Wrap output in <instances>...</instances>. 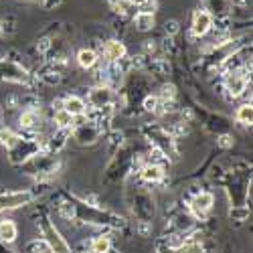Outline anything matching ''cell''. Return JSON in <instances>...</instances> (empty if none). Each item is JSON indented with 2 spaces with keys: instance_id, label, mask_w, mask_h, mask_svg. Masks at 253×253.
I'll return each mask as SVG.
<instances>
[{
  "instance_id": "cell-24",
  "label": "cell",
  "mask_w": 253,
  "mask_h": 253,
  "mask_svg": "<svg viewBox=\"0 0 253 253\" xmlns=\"http://www.w3.org/2000/svg\"><path fill=\"white\" fill-rule=\"evenodd\" d=\"M166 31H170V33H176V23L172 20V23H168L166 25Z\"/></svg>"
},
{
  "instance_id": "cell-2",
  "label": "cell",
  "mask_w": 253,
  "mask_h": 253,
  "mask_svg": "<svg viewBox=\"0 0 253 253\" xmlns=\"http://www.w3.org/2000/svg\"><path fill=\"white\" fill-rule=\"evenodd\" d=\"M213 203H215V197L213 195H211V193H201V195H197L191 201V209H193V213L197 217H205L209 211H211V207H213Z\"/></svg>"
},
{
  "instance_id": "cell-8",
  "label": "cell",
  "mask_w": 253,
  "mask_h": 253,
  "mask_svg": "<svg viewBox=\"0 0 253 253\" xmlns=\"http://www.w3.org/2000/svg\"><path fill=\"white\" fill-rule=\"evenodd\" d=\"M16 237H18V229H16L14 221H10V219L0 221V241H4V243H14Z\"/></svg>"
},
{
  "instance_id": "cell-10",
  "label": "cell",
  "mask_w": 253,
  "mask_h": 253,
  "mask_svg": "<svg viewBox=\"0 0 253 253\" xmlns=\"http://www.w3.org/2000/svg\"><path fill=\"white\" fill-rule=\"evenodd\" d=\"M63 110H65L67 114H71L73 118L81 116L83 112H85V101H83L81 97H77V95H69L65 99V103H63Z\"/></svg>"
},
{
  "instance_id": "cell-1",
  "label": "cell",
  "mask_w": 253,
  "mask_h": 253,
  "mask_svg": "<svg viewBox=\"0 0 253 253\" xmlns=\"http://www.w3.org/2000/svg\"><path fill=\"white\" fill-rule=\"evenodd\" d=\"M33 201L31 191H10V193H0V211H12L18 207H25Z\"/></svg>"
},
{
  "instance_id": "cell-9",
  "label": "cell",
  "mask_w": 253,
  "mask_h": 253,
  "mask_svg": "<svg viewBox=\"0 0 253 253\" xmlns=\"http://www.w3.org/2000/svg\"><path fill=\"white\" fill-rule=\"evenodd\" d=\"M140 176L146 182H160L162 176H164V170H162V166H158V164H146L140 170Z\"/></svg>"
},
{
  "instance_id": "cell-6",
  "label": "cell",
  "mask_w": 253,
  "mask_h": 253,
  "mask_svg": "<svg viewBox=\"0 0 253 253\" xmlns=\"http://www.w3.org/2000/svg\"><path fill=\"white\" fill-rule=\"evenodd\" d=\"M112 101V89L110 87H95L89 91V103L93 108H103Z\"/></svg>"
},
{
  "instance_id": "cell-4",
  "label": "cell",
  "mask_w": 253,
  "mask_h": 253,
  "mask_svg": "<svg viewBox=\"0 0 253 253\" xmlns=\"http://www.w3.org/2000/svg\"><path fill=\"white\" fill-rule=\"evenodd\" d=\"M0 77L4 79H12V81H27V71L20 69L16 63H10V61H2L0 63Z\"/></svg>"
},
{
  "instance_id": "cell-5",
  "label": "cell",
  "mask_w": 253,
  "mask_h": 253,
  "mask_svg": "<svg viewBox=\"0 0 253 253\" xmlns=\"http://www.w3.org/2000/svg\"><path fill=\"white\" fill-rule=\"evenodd\" d=\"M225 87H227V91H229L231 95L237 97V95H241V93L245 91V87H247V79H245L243 75H239V73H231V75L227 77Z\"/></svg>"
},
{
  "instance_id": "cell-16",
  "label": "cell",
  "mask_w": 253,
  "mask_h": 253,
  "mask_svg": "<svg viewBox=\"0 0 253 253\" xmlns=\"http://www.w3.org/2000/svg\"><path fill=\"white\" fill-rule=\"evenodd\" d=\"M18 136L14 134V132H10V130H0V146H6V148H14V146L18 144Z\"/></svg>"
},
{
  "instance_id": "cell-21",
  "label": "cell",
  "mask_w": 253,
  "mask_h": 253,
  "mask_svg": "<svg viewBox=\"0 0 253 253\" xmlns=\"http://www.w3.org/2000/svg\"><path fill=\"white\" fill-rule=\"evenodd\" d=\"M158 108V97H154V95H148L144 99V110L146 112H154Z\"/></svg>"
},
{
  "instance_id": "cell-11",
  "label": "cell",
  "mask_w": 253,
  "mask_h": 253,
  "mask_svg": "<svg viewBox=\"0 0 253 253\" xmlns=\"http://www.w3.org/2000/svg\"><path fill=\"white\" fill-rule=\"evenodd\" d=\"M47 243L51 245V249H55V253H69V247L65 245V241L59 237V233L53 227L47 229Z\"/></svg>"
},
{
  "instance_id": "cell-25",
  "label": "cell",
  "mask_w": 253,
  "mask_h": 253,
  "mask_svg": "<svg viewBox=\"0 0 253 253\" xmlns=\"http://www.w3.org/2000/svg\"><path fill=\"white\" fill-rule=\"evenodd\" d=\"M221 146H231V138L229 136H223L221 138Z\"/></svg>"
},
{
  "instance_id": "cell-15",
  "label": "cell",
  "mask_w": 253,
  "mask_h": 253,
  "mask_svg": "<svg viewBox=\"0 0 253 253\" xmlns=\"http://www.w3.org/2000/svg\"><path fill=\"white\" fill-rule=\"evenodd\" d=\"M110 249H112V241H110V237H95L93 241H91V251L93 253H110Z\"/></svg>"
},
{
  "instance_id": "cell-14",
  "label": "cell",
  "mask_w": 253,
  "mask_h": 253,
  "mask_svg": "<svg viewBox=\"0 0 253 253\" xmlns=\"http://www.w3.org/2000/svg\"><path fill=\"white\" fill-rule=\"evenodd\" d=\"M134 23H136L138 31H150L154 27V14L152 12H138Z\"/></svg>"
},
{
  "instance_id": "cell-3",
  "label": "cell",
  "mask_w": 253,
  "mask_h": 253,
  "mask_svg": "<svg viewBox=\"0 0 253 253\" xmlns=\"http://www.w3.org/2000/svg\"><path fill=\"white\" fill-rule=\"evenodd\" d=\"M211 27H213V16H211V12L207 10H199L193 18V33L197 37H203L211 31Z\"/></svg>"
},
{
  "instance_id": "cell-18",
  "label": "cell",
  "mask_w": 253,
  "mask_h": 253,
  "mask_svg": "<svg viewBox=\"0 0 253 253\" xmlns=\"http://www.w3.org/2000/svg\"><path fill=\"white\" fill-rule=\"evenodd\" d=\"M55 124L59 126V128H67V126H71L73 124V116L71 114H67L65 110H57L55 112Z\"/></svg>"
},
{
  "instance_id": "cell-20",
  "label": "cell",
  "mask_w": 253,
  "mask_h": 253,
  "mask_svg": "<svg viewBox=\"0 0 253 253\" xmlns=\"http://www.w3.org/2000/svg\"><path fill=\"white\" fill-rule=\"evenodd\" d=\"M172 253H203V245H201V243H193V245H186V247L174 249Z\"/></svg>"
},
{
  "instance_id": "cell-7",
  "label": "cell",
  "mask_w": 253,
  "mask_h": 253,
  "mask_svg": "<svg viewBox=\"0 0 253 253\" xmlns=\"http://www.w3.org/2000/svg\"><path fill=\"white\" fill-rule=\"evenodd\" d=\"M75 140L79 144H93L97 140V128L91 124H83L75 130Z\"/></svg>"
},
{
  "instance_id": "cell-22",
  "label": "cell",
  "mask_w": 253,
  "mask_h": 253,
  "mask_svg": "<svg viewBox=\"0 0 253 253\" xmlns=\"http://www.w3.org/2000/svg\"><path fill=\"white\" fill-rule=\"evenodd\" d=\"M231 217H237L239 221H245V219L249 217V209H247V207H243L241 211H231Z\"/></svg>"
},
{
  "instance_id": "cell-13",
  "label": "cell",
  "mask_w": 253,
  "mask_h": 253,
  "mask_svg": "<svg viewBox=\"0 0 253 253\" xmlns=\"http://www.w3.org/2000/svg\"><path fill=\"white\" fill-rule=\"evenodd\" d=\"M77 63L83 69H91L95 63H97V53L93 49H81L77 53Z\"/></svg>"
},
{
  "instance_id": "cell-12",
  "label": "cell",
  "mask_w": 253,
  "mask_h": 253,
  "mask_svg": "<svg viewBox=\"0 0 253 253\" xmlns=\"http://www.w3.org/2000/svg\"><path fill=\"white\" fill-rule=\"evenodd\" d=\"M103 53H105V57H108V59L118 61V59H122V57L126 55V45L120 43V41H110V43L105 45Z\"/></svg>"
},
{
  "instance_id": "cell-23",
  "label": "cell",
  "mask_w": 253,
  "mask_h": 253,
  "mask_svg": "<svg viewBox=\"0 0 253 253\" xmlns=\"http://www.w3.org/2000/svg\"><path fill=\"white\" fill-rule=\"evenodd\" d=\"M59 2H61V0H45V8H47V10H49V8H51V6H57V4H59Z\"/></svg>"
},
{
  "instance_id": "cell-17",
  "label": "cell",
  "mask_w": 253,
  "mask_h": 253,
  "mask_svg": "<svg viewBox=\"0 0 253 253\" xmlns=\"http://www.w3.org/2000/svg\"><path fill=\"white\" fill-rule=\"evenodd\" d=\"M39 124V114L29 110V112H23V116H20V126L23 128H35V126Z\"/></svg>"
},
{
  "instance_id": "cell-19",
  "label": "cell",
  "mask_w": 253,
  "mask_h": 253,
  "mask_svg": "<svg viewBox=\"0 0 253 253\" xmlns=\"http://www.w3.org/2000/svg\"><path fill=\"white\" fill-rule=\"evenodd\" d=\"M251 118H253V108L251 103H245L237 110V122L239 124H251Z\"/></svg>"
}]
</instances>
